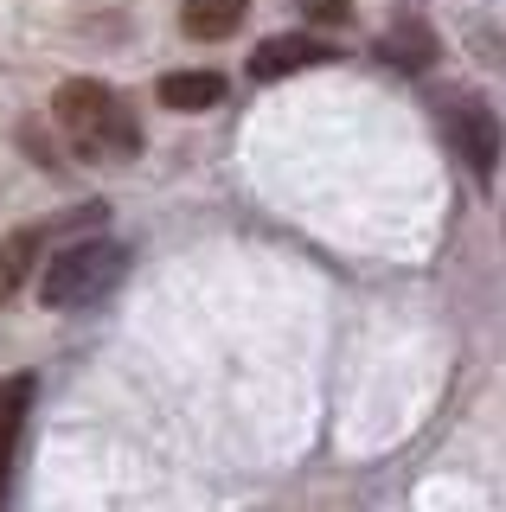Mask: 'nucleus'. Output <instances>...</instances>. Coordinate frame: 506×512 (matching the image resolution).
Listing matches in <instances>:
<instances>
[{
  "label": "nucleus",
  "mask_w": 506,
  "mask_h": 512,
  "mask_svg": "<svg viewBox=\"0 0 506 512\" xmlns=\"http://www.w3.org/2000/svg\"><path fill=\"white\" fill-rule=\"evenodd\" d=\"M52 116H58L65 141H71L84 160H135V154H141V122H135V109L122 103L109 84H97V77H71V84H58Z\"/></svg>",
  "instance_id": "1"
},
{
  "label": "nucleus",
  "mask_w": 506,
  "mask_h": 512,
  "mask_svg": "<svg viewBox=\"0 0 506 512\" xmlns=\"http://www.w3.org/2000/svg\"><path fill=\"white\" fill-rule=\"evenodd\" d=\"M122 269H129V250H122V244H109V237H84V244L45 256L39 301H45V308H58V314L90 308V301H103L109 288L122 282Z\"/></svg>",
  "instance_id": "2"
},
{
  "label": "nucleus",
  "mask_w": 506,
  "mask_h": 512,
  "mask_svg": "<svg viewBox=\"0 0 506 512\" xmlns=\"http://www.w3.org/2000/svg\"><path fill=\"white\" fill-rule=\"evenodd\" d=\"M449 141H455V154L468 160L474 186H494L500 148H506V128H500L494 109L487 103H449Z\"/></svg>",
  "instance_id": "3"
},
{
  "label": "nucleus",
  "mask_w": 506,
  "mask_h": 512,
  "mask_svg": "<svg viewBox=\"0 0 506 512\" xmlns=\"http://www.w3.org/2000/svg\"><path fill=\"white\" fill-rule=\"evenodd\" d=\"M33 397H39V378L33 372L0 378V512H7V500H13V474H20V448H26V423H33Z\"/></svg>",
  "instance_id": "4"
},
{
  "label": "nucleus",
  "mask_w": 506,
  "mask_h": 512,
  "mask_svg": "<svg viewBox=\"0 0 506 512\" xmlns=\"http://www.w3.org/2000/svg\"><path fill=\"white\" fill-rule=\"evenodd\" d=\"M308 64H334V45L314 39V32H276V39H263L250 52V77L257 84H282V77L308 71Z\"/></svg>",
  "instance_id": "5"
},
{
  "label": "nucleus",
  "mask_w": 506,
  "mask_h": 512,
  "mask_svg": "<svg viewBox=\"0 0 506 512\" xmlns=\"http://www.w3.org/2000/svg\"><path fill=\"white\" fill-rule=\"evenodd\" d=\"M39 269H45V224H26V231L0 237V308H7Z\"/></svg>",
  "instance_id": "6"
},
{
  "label": "nucleus",
  "mask_w": 506,
  "mask_h": 512,
  "mask_svg": "<svg viewBox=\"0 0 506 512\" xmlns=\"http://www.w3.org/2000/svg\"><path fill=\"white\" fill-rule=\"evenodd\" d=\"M378 58L391 64V71H430L436 64V32L417 20V13H398V20L385 26V39H378Z\"/></svg>",
  "instance_id": "7"
},
{
  "label": "nucleus",
  "mask_w": 506,
  "mask_h": 512,
  "mask_svg": "<svg viewBox=\"0 0 506 512\" xmlns=\"http://www.w3.org/2000/svg\"><path fill=\"white\" fill-rule=\"evenodd\" d=\"M244 13H250V0H180V26H186V39H205V45L231 39V32L244 26Z\"/></svg>",
  "instance_id": "8"
},
{
  "label": "nucleus",
  "mask_w": 506,
  "mask_h": 512,
  "mask_svg": "<svg viewBox=\"0 0 506 512\" xmlns=\"http://www.w3.org/2000/svg\"><path fill=\"white\" fill-rule=\"evenodd\" d=\"M161 96L167 109H212L218 96H225V77L218 71H173V77H161Z\"/></svg>",
  "instance_id": "9"
},
{
  "label": "nucleus",
  "mask_w": 506,
  "mask_h": 512,
  "mask_svg": "<svg viewBox=\"0 0 506 512\" xmlns=\"http://www.w3.org/2000/svg\"><path fill=\"white\" fill-rule=\"evenodd\" d=\"M308 7V20H321V26H346L353 20V0H302Z\"/></svg>",
  "instance_id": "10"
}]
</instances>
